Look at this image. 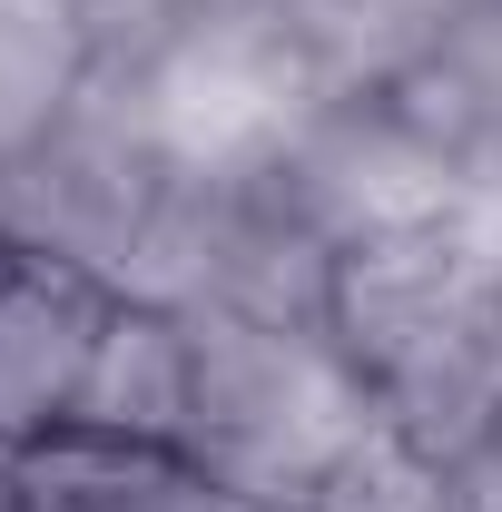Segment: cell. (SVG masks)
<instances>
[{
    "label": "cell",
    "instance_id": "cell-11",
    "mask_svg": "<svg viewBox=\"0 0 502 512\" xmlns=\"http://www.w3.org/2000/svg\"><path fill=\"white\" fill-rule=\"evenodd\" d=\"M0 512H30V483H20V453H0Z\"/></svg>",
    "mask_w": 502,
    "mask_h": 512
},
{
    "label": "cell",
    "instance_id": "cell-13",
    "mask_svg": "<svg viewBox=\"0 0 502 512\" xmlns=\"http://www.w3.org/2000/svg\"><path fill=\"white\" fill-rule=\"evenodd\" d=\"M483 444H502V414H493V434H483Z\"/></svg>",
    "mask_w": 502,
    "mask_h": 512
},
{
    "label": "cell",
    "instance_id": "cell-3",
    "mask_svg": "<svg viewBox=\"0 0 502 512\" xmlns=\"http://www.w3.org/2000/svg\"><path fill=\"white\" fill-rule=\"evenodd\" d=\"M178 207H188V168L158 158V138L128 119L119 99L99 89L79 119L30 148L10 178H0V227L50 266H79L119 296H148L168 237H178Z\"/></svg>",
    "mask_w": 502,
    "mask_h": 512
},
{
    "label": "cell",
    "instance_id": "cell-4",
    "mask_svg": "<svg viewBox=\"0 0 502 512\" xmlns=\"http://www.w3.org/2000/svg\"><path fill=\"white\" fill-rule=\"evenodd\" d=\"M109 296L119 286H99L79 266L20 256V276L0 286V453H30L50 434H69L89 355H99V325H109Z\"/></svg>",
    "mask_w": 502,
    "mask_h": 512
},
{
    "label": "cell",
    "instance_id": "cell-9",
    "mask_svg": "<svg viewBox=\"0 0 502 512\" xmlns=\"http://www.w3.org/2000/svg\"><path fill=\"white\" fill-rule=\"evenodd\" d=\"M128 512H276V503H256V493H227V483H207L197 463L158 453V463H148V483L128 493Z\"/></svg>",
    "mask_w": 502,
    "mask_h": 512
},
{
    "label": "cell",
    "instance_id": "cell-12",
    "mask_svg": "<svg viewBox=\"0 0 502 512\" xmlns=\"http://www.w3.org/2000/svg\"><path fill=\"white\" fill-rule=\"evenodd\" d=\"M20 256H30V247H20V237H10V227H0V286H10V276H20Z\"/></svg>",
    "mask_w": 502,
    "mask_h": 512
},
{
    "label": "cell",
    "instance_id": "cell-7",
    "mask_svg": "<svg viewBox=\"0 0 502 512\" xmlns=\"http://www.w3.org/2000/svg\"><path fill=\"white\" fill-rule=\"evenodd\" d=\"M463 10L473 0H276V20L306 40V60L325 69L335 99H365L384 79H404Z\"/></svg>",
    "mask_w": 502,
    "mask_h": 512
},
{
    "label": "cell",
    "instance_id": "cell-10",
    "mask_svg": "<svg viewBox=\"0 0 502 512\" xmlns=\"http://www.w3.org/2000/svg\"><path fill=\"white\" fill-rule=\"evenodd\" d=\"M453 512H502V444L453 453Z\"/></svg>",
    "mask_w": 502,
    "mask_h": 512
},
{
    "label": "cell",
    "instance_id": "cell-2",
    "mask_svg": "<svg viewBox=\"0 0 502 512\" xmlns=\"http://www.w3.org/2000/svg\"><path fill=\"white\" fill-rule=\"evenodd\" d=\"M99 89L188 178H256V168H276L315 128V109L335 99L325 69L306 60V40L276 20V0H207L178 30H158L138 60H119Z\"/></svg>",
    "mask_w": 502,
    "mask_h": 512
},
{
    "label": "cell",
    "instance_id": "cell-1",
    "mask_svg": "<svg viewBox=\"0 0 502 512\" xmlns=\"http://www.w3.org/2000/svg\"><path fill=\"white\" fill-rule=\"evenodd\" d=\"M375 424H384L375 384L345 365V345L325 325L188 306V444H178V463H197L207 483L296 512L325 483V463L365 444Z\"/></svg>",
    "mask_w": 502,
    "mask_h": 512
},
{
    "label": "cell",
    "instance_id": "cell-8",
    "mask_svg": "<svg viewBox=\"0 0 502 512\" xmlns=\"http://www.w3.org/2000/svg\"><path fill=\"white\" fill-rule=\"evenodd\" d=\"M296 512H453V463L424 453L414 434L375 424L365 444H345L325 463V483H315Z\"/></svg>",
    "mask_w": 502,
    "mask_h": 512
},
{
    "label": "cell",
    "instance_id": "cell-5",
    "mask_svg": "<svg viewBox=\"0 0 502 512\" xmlns=\"http://www.w3.org/2000/svg\"><path fill=\"white\" fill-rule=\"evenodd\" d=\"M69 434L128 444V453H178L188 444V306L109 296V325H99V355H89Z\"/></svg>",
    "mask_w": 502,
    "mask_h": 512
},
{
    "label": "cell",
    "instance_id": "cell-6",
    "mask_svg": "<svg viewBox=\"0 0 502 512\" xmlns=\"http://www.w3.org/2000/svg\"><path fill=\"white\" fill-rule=\"evenodd\" d=\"M99 99V30L79 0H0V178Z\"/></svg>",
    "mask_w": 502,
    "mask_h": 512
}]
</instances>
